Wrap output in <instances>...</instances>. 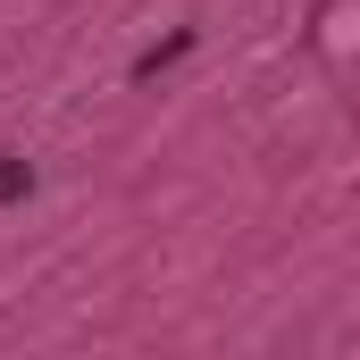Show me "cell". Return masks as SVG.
Listing matches in <instances>:
<instances>
[{
	"mask_svg": "<svg viewBox=\"0 0 360 360\" xmlns=\"http://www.w3.org/2000/svg\"><path fill=\"white\" fill-rule=\"evenodd\" d=\"M184 51H193V25H184V34H168L160 51H143V59H134V84H151V76H160L168 59H184Z\"/></svg>",
	"mask_w": 360,
	"mask_h": 360,
	"instance_id": "1",
	"label": "cell"
},
{
	"mask_svg": "<svg viewBox=\"0 0 360 360\" xmlns=\"http://www.w3.org/2000/svg\"><path fill=\"white\" fill-rule=\"evenodd\" d=\"M25 193H34V160L0 151V210H8V201H25Z\"/></svg>",
	"mask_w": 360,
	"mask_h": 360,
	"instance_id": "2",
	"label": "cell"
}]
</instances>
